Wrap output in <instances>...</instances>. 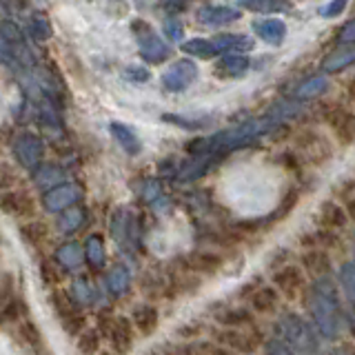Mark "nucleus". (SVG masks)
<instances>
[{"label": "nucleus", "mask_w": 355, "mask_h": 355, "mask_svg": "<svg viewBox=\"0 0 355 355\" xmlns=\"http://www.w3.org/2000/svg\"><path fill=\"white\" fill-rule=\"evenodd\" d=\"M69 297L73 300V302L78 306H87V304H92L94 302V297H96V291H94V286L89 284V280H85V277H78V280L71 284V293Z\"/></svg>", "instance_id": "f704fd0d"}, {"label": "nucleus", "mask_w": 355, "mask_h": 355, "mask_svg": "<svg viewBox=\"0 0 355 355\" xmlns=\"http://www.w3.org/2000/svg\"><path fill=\"white\" fill-rule=\"evenodd\" d=\"M85 258L92 264L94 271H103L107 264V251H105V240L100 233H92L85 242Z\"/></svg>", "instance_id": "393cba45"}, {"label": "nucleus", "mask_w": 355, "mask_h": 355, "mask_svg": "<svg viewBox=\"0 0 355 355\" xmlns=\"http://www.w3.org/2000/svg\"><path fill=\"white\" fill-rule=\"evenodd\" d=\"M338 40H340L342 44H351V42H355V18H353L351 22H347V25H344V27L340 29Z\"/></svg>", "instance_id": "de8ad7c7"}, {"label": "nucleus", "mask_w": 355, "mask_h": 355, "mask_svg": "<svg viewBox=\"0 0 355 355\" xmlns=\"http://www.w3.org/2000/svg\"><path fill=\"white\" fill-rule=\"evenodd\" d=\"M216 320L225 329H249L253 324V315L242 306H229L222 313H218Z\"/></svg>", "instance_id": "a878e982"}, {"label": "nucleus", "mask_w": 355, "mask_h": 355, "mask_svg": "<svg viewBox=\"0 0 355 355\" xmlns=\"http://www.w3.org/2000/svg\"><path fill=\"white\" fill-rule=\"evenodd\" d=\"M249 304H251V309L255 311V313L269 315L277 309V304H280V293H277V288L273 284L260 286V288H255V291L251 293Z\"/></svg>", "instance_id": "a211bd4d"}, {"label": "nucleus", "mask_w": 355, "mask_h": 355, "mask_svg": "<svg viewBox=\"0 0 355 355\" xmlns=\"http://www.w3.org/2000/svg\"><path fill=\"white\" fill-rule=\"evenodd\" d=\"M182 262L187 266V271L207 273V275H214L225 266V258L214 251H193V253H189Z\"/></svg>", "instance_id": "2eb2a0df"}, {"label": "nucleus", "mask_w": 355, "mask_h": 355, "mask_svg": "<svg viewBox=\"0 0 355 355\" xmlns=\"http://www.w3.org/2000/svg\"><path fill=\"white\" fill-rule=\"evenodd\" d=\"M182 51L193 55V58H214V55H218V49L214 40H205V38H193V40H187L182 42Z\"/></svg>", "instance_id": "2f4dec72"}, {"label": "nucleus", "mask_w": 355, "mask_h": 355, "mask_svg": "<svg viewBox=\"0 0 355 355\" xmlns=\"http://www.w3.org/2000/svg\"><path fill=\"white\" fill-rule=\"evenodd\" d=\"M327 89H329L327 76H313V78H309V80H304L302 85H297L293 96L297 100H311V98H318L322 94H327Z\"/></svg>", "instance_id": "c756f323"}, {"label": "nucleus", "mask_w": 355, "mask_h": 355, "mask_svg": "<svg viewBox=\"0 0 355 355\" xmlns=\"http://www.w3.org/2000/svg\"><path fill=\"white\" fill-rule=\"evenodd\" d=\"M51 302H53V311H55V315H58L62 329L69 333V336H76V333L80 336V333L85 331V318H83L80 311H78V304L73 302V300L64 293L53 291Z\"/></svg>", "instance_id": "6e6552de"}, {"label": "nucleus", "mask_w": 355, "mask_h": 355, "mask_svg": "<svg viewBox=\"0 0 355 355\" xmlns=\"http://www.w3.org/2000/svg\"><path fill=\"white\" fill-rule=\"evenodd\" d=\"M240 7L249 9V11H260V14L284 9V5L280 3V0H240Z\"/></svg>", "instance_id": "58836bf2"}, {"label": "nucleus", "mask_w": 355, "mask_h": 355, "mask_svg": "<svg viewBox=\"0 0 355 355\" xmlns=\"http://www.w3.org/2000/svg\"><path fill=\"white\" fill-rule=\"evenodd\" d=\"M29 31L36 40H49L51 38V25L44 14H33L29 22Z\"/></svg>", "instance_id": "4c0bfd02"}, {"label": "nucleus", "mask_w": 355, "mask_h": 355, "mask_svg": "<svg viewBox=\"0 0 355 355\" xmlns=\"http://www.w3.org/2000/svg\"><path fill=\"white\" fill-rule=\"evenodd\" d=\"M11 58H14V51H11V47L5 42V38L0 36V62H9Z\"/></svg>", "instance_id": "09e8293b"}, {"label": "nucleus", "mask_w": 355, "mask_h": 355, "mask_svg": "<svg viewBox=\"0 0 355 355\" xmlns=\"http://www.w3.org/2000/svg\"><path fill=\"white\" fill-rule=\"evenodd\" d=\"M162 29H164V36L169 38L171 42L182 40V36H184V27H182V22L178 18H166Z\"/></svg>", "instance_id": "a19ab883"}, {"label": "nucleus", "mask_w": 355, "mask_h": 355, "mask_svg": "<svg viewBox=\"0 0 355 355\" xmlns=\"http://www.w3.org/2000/svg\"><path fill=\"white\" fill-rule=\"evenodd\" d=\"M149 71L144 67H127L125 69V78L131 83H147L149 80Z\"/></svg>", "instance_id": "c03bdc74"}, {"label": "nucleus", "mask_w": 355, "mask_h": 355, "mask_svg": "<svg viewBox=\"0 0 355 355\" xmlns=\"http://www.w3.org/2000/svg\"><path fill=\"white\" fill-rule=\"evenodd\" d=\"M198 22L209 27H222L229 22H236L240 18V11L233 7H200L198 9Z\"/></svg>", "instance_id": "6ab92c4d"}, {"label": "nucleus", "mask_w": 355, "mask_h": 355, "mask_svg": "<svg viewBox=\"0 0 355 355\" xmlns=\"http://www.w3.org/2000/svg\"><path fill=\"white\" fill-rule=\"evenodd\" d=\"M198 78V67L193 60L182 58L175 60L169 69L162 73V87L171 94H180L189 85H193Z\"/></svg>", "instance_id": "1a4fd4ad"}, {"label": "nucleus", "mask_w": 355, "mask_h": 355, "mask_svg": "<svg viewBox=\"0 0 355 355\" xmlns=\"http://www.w3.org/2000/svg\"><path fill=\"white\" fill-rule=\"evenodd\" d=\"M85 225V209L83 207H69L67 211H62L58 218V229L62 233H76Z\"/></svg>", "instance_id": "473e14b6"}, {"label": "nucleus", "mask_w": 355, "mask_h": 355, "mask_svg": "<svg viewBox=\"0 0 355 355\" xmlns=\"http://www.w3.org/2000/svg\"><path fill=\"white\" fill-rule=\"evenodd\" d=\"M107 284H109V291L114 295H125L129 291V284H131V273H129L127 266L116 264L107 275Z\"/></svg>", "instance_id": "7c9ffc66"}, {"label": "nucleus", "mask_w": 355, "mask_h": 355, "mask_svg": "<svg viewBox=\"0 0 355 355\" xmlns=\"http://www.w3.org/2000/svg\"><path fill=\"white\" fill-rule=\"evenodd\" d=\"M275 338L293 355H315L318 353V338L313 327L297 313H284L277 320Z\"/></svg>", "instance_id": "f03ea898"}, {"label": "nucleus", "mask_w": 355, "mask_h": 355, "mask_svg": "<svg viewBox=\"0 0 355 355\" xmlns=\"http://www.w3.org/2000/svg\"><path fill=\"white\" fill-rule=\"evenodd\" d=\"M347 3L349 0H331L324 7H320V16L322 18H336L340 16L344 9H347Z\"/></svg>", "instance_id": "79ce46f5"}, {"label": "nucleus", "mask_w": 355, "mask_h": 355, "mask_svg": "<svg viewBox=\"0 0 355 355\" xmlns=\"http://www.w3.org/2000/svg\"><path fill=\"white\" fill-rule=\"evenodd\" d=\"M20 331H22V336H25V338L29 340V344H38V342H42V336L38 333V329L33 327V322H22Z\"/></svg>", "instance_id": "49530a36"}, {"label": "nucleus", "mask_w": 355, "mask_h": 355, "mask_svg": "<svg viewBox=\"0 0 355 355\" xmlns=\"http://www.w3.org/2000/svg\"><path fill=\"white\" fill-rule=\"evenodd\" d=\"M324 120L342 147H351V144H355V114L353 111H349L342 105H331L324 111Z\"/></svg>", "instance_id": "423d86ee"}, {"label": "nucleus", "mask_w": 355, "mask_h": 355, "mask_svg": "<svg viewBox=\"0 0 355 355\" xmlns=\"http://www.w3.org/2000/svg\"><path fill=\"white\" fill-rule=\"evenodd\" d=\"M315 220H318V225L329 233H333L336 229H342L349 222L347 211H344V207L340 202H336V200H327V202H322L318 214H315Z\"/></svg>", "instance_id": "dca6fc26"}, {"label": "nucleus", "mask_w": 355, "mask_h": 355, "mask_svg": "<svg viewBox=\"0 0 355 355\" xmlns=\"http://www.w3.org/2000/svg\"><path fill=\"white\" fill-rule=\"evenodd\" d=\"M273 286L277 288V293L284 295L286 300H297L306 286L304 271L295 264H284L273 273Z\"/></svg>", "instance_id": "9d476101"}, {"label": "nucleus", "mask_w": 355, "mask_h": 355, "mask_svg": "<svg viewBox=\"0 0 355 355\" xmlns=\"http://www.w3.org/2000/svg\"><path fill=\"white\" fill-rule=\"evenodd\" d=\"M109 133L116 138V142L120 144L125 153L129 155H138L142 151V142L138 138V133L133 131L131 127L122 125V122H109Z\"/></svg>", "instance_id": "412c9836"}, {"label": "nucleus", "mask_w": 355, "mask_h": 355, "mask_svg": "<svg viewBox=\"0 0 355 355\" xmlns=\"http://www.w3.org/2000/svg\"><path fill=\"white\" fill-rule=\"evenodd\" d=\"M253 31L258 33L260 40L269 44H282L286 38V25L280 18H269V20H258L253 22Z\"/></svg>", "instance_id": "4be33fe9"}, {"label": "nucleus", "mask_w": 355, "mask_h": 355, "mask_svg": "<svg viewBox=\"0 0 355 355\" xmlns=\"http://www.w3.org/2000/svg\"><path fill=\"white\" fill-rule=\"evenodd\" d=\"M78 200H80V189L76 184H60L44 193L42 207L47 209L49 214H62V211H67L73 202H78Z\"/></svg>", "instance_id": "4468645a"}, {"label": "nucleus", "mask_w": 355, "mask_h": 355, "mask_svg": "<svg viewBox=\"0 0 355 355\" xmlns=\"http://www.w3.org/2000/svg\"><path fill=\"white\" fill-rule=\"evenodd\" d=\"M353 62H355V47H347V49L331 51L327 58L322 60L320 69L324 73H338L342 69H347V67Z\"/></svg>", "instance_id": "cd10ccee"}, {"label": "nucleus", "mask_w": 355, "mask_h": 355, "mask_svg": "<svg viewBox=\"0 0 355 355\" xmlns=\"http://www.w3.org/2000/svg\"><path fill=\"white\" fill-rule=\"evenodd\" d=\"M0 211H5L7 216L14 218H33L36 214V200H33L27 191H5L0 196Z\"/></svg>", "instance_id": "f8f14e48"}, {"label": "nucleus", "mask_w": 355, "mask_h": 355, "mask_svg": "<svg viewBox=\"0 0 355 355\" xmlns=\"http://www.w3.org/2000/svg\"><path fill=\"white\" fill-rule=\"evenodd\" d=\"M164 122H173L178 127H184V129H200L205 125L202 120H189V118H182V116H171V114H164L162 116Z\"/></svg>", "instance_id": "37998d69"}, {"label": "nucleus", "mask_w": 355, "mask_h": 355, "mask_svg": "<svg viewBox=\"0 0 355 355\" xmlns=\"http://www.w3.org/2000/svg\"><path fill=\"white\" fill-rule=\"evenodd\" d=\"M264 353L266 355H293L277 338H271L269 342L264 344Z\"/></svg>", "instance_id": "a18cd8bd"}, {"label": "nucleus", "mask_w": 355, "mask_h": 355, "mask_svg": "<svg viewBox=\"0 0 355 355\" xmlns=\"http://www.w3.org/2000/svg\"><path fill=\"white\" fill-rule=\"evenodd\" d=\"M214 44L218 53H247L253 49V40L242 33H220Z\"/></svg>", "instance_id": "b1692460"}, {"label": "nucleus", "mask_w": 355, "mask_h": 355, "mask_svg": "<svg viewBox=\"0 0 355 355\" xmlns=\"http://www.w3.org/2000/svg\"><path fill=\"white\" fill-rule=\"evenodd\" d=\"M64 169L58 164H42L40 169L33 173V182H36L38 189H55V187H60V182H64Z\"/></svg>", "instance_id": "bb28decb"}, {"label": "nucleus", "mask_w": 355, "mask_h": 355, "mask_svg": "<svg viewBox=\"0 0 355 355\" xmlns=\"http://www.w3.org/2000/svg\"><path fill=\"white\" fill-rule=\"evenodd\" d=\"M20 236L25 242L36 244V242H40L44 236H47V227H44L40 220H27V222H22V225H20Z\"/></svg>", "instance_id": "c9c22d12"}, {"label": "nucleus", "mask_w": 355, "mask_h": 355, "mask_svg": "<svg viewBox=\"0 0 355 355\" xmlns=\"http://www.w3.org/2000/svg\"><path fill=\"white\" fill-rule=\"evenodd\" d=\"M100 324H103L107 338L111 342V349L116 351V355H127L133 349V324L131 320L125 315H109L107 322L100 318Z\"/></svg>", "instance_id": "39448f33"}, {"label": "nucleus", "mask_w": 355, "mask_h": 355, "mask_svg": "<svg viewBox=\"0 0 355 355\" xmlns=\"http://www.w3.org/2000/svg\"><path fill=\"white\" fill-rule=\"evenodd\" d=\"M342 202L344 211H347V218L355 222V182H347L342 189Z\"/></svg>", "instance_id": "ea45409f"}, {"label": "nucleus", "mask_w": 355, "mask_h": 355, "mask_svg": "<svg viewBox=\"0 0 355 355\" xmlns=\"http://www.w3.org/2000/svg\"><path fill=\"white\" fill-rule=\"evenodd\" d=\"M133 33H136L138 38V47H140V55L142 60H147L149 64H160L169 58V47H166V42L155 33L147 22L144 20H136L131 25Z\"/></svg>", "instance_id": "7ed1b4c3"}, {"label": "nucleus", "mask_w": 355, "mask_h": 355, "mask_svg": "<svg viewBox=\"0 0 355 355\" xmlns=\"http://www.w3.org/2000/svg\"><path fill=\"white\" fill-rule=\"evenodd\" d=\"M349 98H351V103L355 105V80L349 85Z\"/></svg>", "instance_id": "8fccbe9b"}, {"label": "nucleus", "mask_w": 355, "mask_h": 355, "mask_svg": "<svg viewBox=\"0 0 355 355\" xmlns=\"http://www.w3.org/2000/svg\"><path fill=\"white\" fill-rule=\"evenodd\" d=\"M55 260H58L64 269H78L85 260V249L78 242H64L62 247L55 251Z\"/></svg>", "instance_id": "c85d7f7f"}, {"label": "nucleus", "mask_w": 355, "mask_h": 355, "mask_svg": "<svg viewBox=\"0 0 355 355\" xmlns=\"http://www.w3.org/2000/svg\"><path fill=\"white\" fill-rule=\"evenodd\" d=\"M131 324L136 327L142 336H151L160 324V313L153 304H138L131 313Z\"/></svg>", "instance_id": "aec40b11"}, {"label": "nucleus", "mask_w": 355, "mask_h": 355, "mask_svg": "<svg viewBox=\"0 0 355 355\" xmlns=\"http://www.w3.org/2000/svg\"><path fill=\"white\" fill-rule=\"evenodd\" d=\"M76 351L80 355H98L100 353V333L94 329H85L76 338Z\"/></svg>", "instance_id": "72a5a7b5"}, {"label": "nucleus", "mask_w": 355, "mask_h": 355, "mask_svg": "<svg viewBox=\"0 0 355 355\" xmlns=\"http://www.w3.org/2000/svg\"><path fill=\"white\" fill-rule=\"evenodd\" d=\"M297 144H300V149H302V153L309 158V162L322 164L333 155L331 142L318 131H304L302 136H300Z\"/></svg>", "instance_id": "ddd939ff"}, {"label": "nucleus", "mask_w": 355, "mask_h": 355, "mask_svg": "<svg viewBox=\"0 0 355 355\" xmlns=\"http://www.w3.org/2000/svg\"><path fill=\"white\" fill-rule=\"evenodd\" d=\"M311 315H313V324L320 331L322 338L333 340L340 333V302H338V288L331 275L315 277L313 286H311L309 297Z\"/></svg>", "instance_id": "f257e3e1"}, {"label": "nucleus", "mask_w": 355, "mask_h": 355, "mask_svg": "<svg viewBox=\"0 0 355 355\" xmlns=\"http://www.w3.org/2000/svg\"><path fill=\"white\" fill-rule=\"evenodd\" d=\"M216 342L231 353L251 355L260 349L262 336L255 331H249V329H222L216 333Z\"/></svg>", "instance_id": "20e7f679"}, {"label": "nucleus", "mask_w": 355, "mask_h": 355, "mask_svg": "<svg viewBox=\"0 0 355 355\" xmlns=\"http://www.w3.org/2000/svg\"><path fill=\"white\" fill-rule=\"evenodd\" d=\"M336 355H349L347 351H336Z\"/></svg>", "instance_id": "3c124183"}, {"label": "nucleus", "mask_w": 355, "mask_h": 355, "mask_svg": "<svg viewBox=\"0 0 355 355\" xmlns=\"http://www.w3.org/2000/svg\"><path fill=\"white\" fill-rule=\"evenodd\" d=\"M251 58L247 53H227L216 62V76L218 78H242L249 71Z\"/></svg>", "instance_id": "f3484780"}, {"label": "nucleus", "mask_w": 355, "mask_h": 355, "mask_svg": "<svg viewBox=\"0 0 355 355\" xmlns=\"http://www.w3.org/2000/svg\"><path fill=\"white\" fill-rule=\"evenodd\" d=\"M340 284L344 288V293L351 300V304L355 306V262H344L340 269Z\"/></svg>", "instance_id": "e433bc0d"}, {"label": "nucleus", "mask_w": 355, "mask_h": 355, "mask_svg": "<svg viewBox=\"0 0 355 355\" xmlns=\"http://www.w3.org/2000/svg\"><path fill=\"white\" fill-rule=\"evenodd\" d=\"M151 355H233L225 347L214 342H202V340H191V342H173L164 344V347L153 349Z\"/></svg>", "instance_id": "9b49d317"}, {"label": "nucleus", "mask_w": 355, "mask_h": 355, "mask_svg": "<svg viewBox=\"0 0 355 355\" xmlns=\"http://www.w3.org/2000/svg\"><path fill=\"white\" fill-rule=\"evenodd\" d=\"M302 266H304V271H309L311 275L324 277V275L331 273L333 264H331V255L324 249H313V247H311L302 255Z\"/></svg>", "instance_id": "5701e85b"}, {"label": "nucleus", "mask_w": 355, "mask_h": 355, "mask_svg": "<svg viewBox=\"0 0 355 355\" xmlns=\"http://www.w3.org/2000/svg\"><path fill=\"white\" fill-rule=\"evenodd\" d=\"M11 151H14L18 164H22L25 169H38L42 153H44V144L42 140L31 131H22L14 138V144H11Z\"/></svg>", "instance_id": "0eeeda50"}]
</instances>
